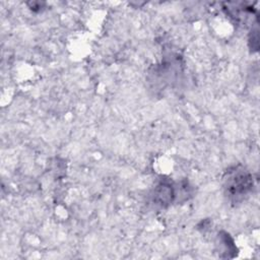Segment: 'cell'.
I'll use <instances>...</instances> for the list:
<instances>
[{
	"instance_id": "6da1fadb",
	"label": "cell",
	"mask_w": 260,
	"mask_h": 260,
	"mask_svg": "<svg viewBox=\"0 0 260 260\" xmlns=\"http://www.w3.org/2000/svg\"><path fill=\"white\" fill-rule=\"evenodd\" d=\"M250 186H251V177L243 171L232 173L226 183V189L229 190V192L231 193L234 190V192L232 193V196L246 194Z\"/></svg>"
}]
</instances>
